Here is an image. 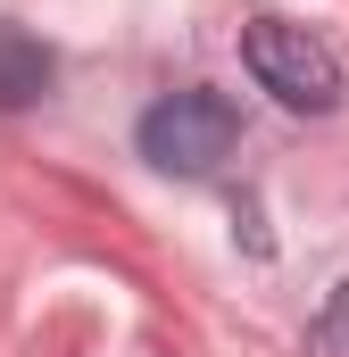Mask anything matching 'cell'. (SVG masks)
<instances>
[{"label": "cell", "mask_w": 349, "mask_h": 357, "mask_svg": "<svg viewBox=\"0 0 349 357\" xmlns=\"http://www.w3.org/2000/svg\"><path fill=\"white\" fill-rule=\"evenodd\" d=\"M242 59H250L258 91H274L299 116H333L341 108V59L308 25H291V17H250L242 25Z\"/></svg>", "instance_id": "1"}, {"label": "cell", "mask_w": 349, "mask_h": 357, "mask_svg": "<svg viewBox=\"0 0 349 357\" xmlns=\"http://www.w3.org/2000/svg\"><path fill=\"white\" fill-rule=\"evenodd\" d=\"M133 142H142V158L158 175H216L233 158V142H242V116H233L225 91H167L133 125Z\"/></svg>", "instance_id": "2"}, {"label": "cell", "mask_w": 349, "mask_h": 357, "mask_svg": "<svg viewBox=\"0 0 349 357\" xmlns=\"http://www.w3.org/2000/svg\"><path fill=\"white\" fill-rule=\"evenodd\" d=\"M50 91V50L17 25H0V108H34Z\"/></svg>", "instance_id": "3"}, {"label": "cell", "mask_w": 349, "mask_h": 357, "mask_svg": "<svg viewBox=\"0 0 349 357\" xmlns=\"http://www.w3.org/2000/svg\"><path fill=\"white\" fill-rule=\"evenodd\" d=\"M308 357H349V282L316 307V324H308Z\"/></svg>", "instance_id": "4"}]
</instances>
